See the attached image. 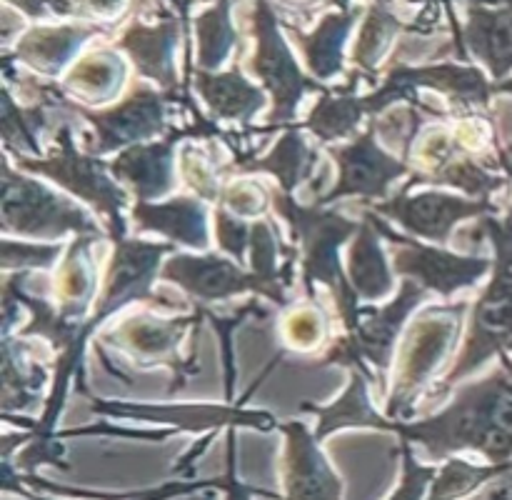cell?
I'll return each mask as SVG.
<instances>
[{
  "label": "cell",
  "mask_w": 512,
  "mask_h": 500,
  "mask_svg": "<svg viewBox=\"0 0 512 500\" xmlns=\"http://www.w3.org/2000/svg\"><path fill=\"white\" fill-rule=\"evenodd\" d=\"M380 430H393L408 443L425 445L435 460L475 450L490 465L512 468V363L480 383L463 385L458 398L440 413L415 423L385 418Z\"/></svg>",
  "instance_id": "obj_1"
},
{
  "label": "cell",
  "mask_w": 512,
  "mask_h": 500,
  "mask_svg": "<svg viewBox=\"0 0 512 500\" xmlns=\"http://www.w3.org/2000/svg\"><path fill=\"white\" fill-rule=\"evenodd\" d=\"M273 208L280 218L288 220L300 245L305 293L315 298V283L328 285L335 295L345 333H353L363 308L358 305V295L350 288L348 273L340 265V245L358 233L360 223H353L338 210H328L323 205H300L293 195L283 193L280 188L273 190Z\"/></svg>",
  "instance_id": "obj_2"
},
{
  "label": "cell",
  "mask_w": 512,
  "mask_h": 500,
  "mask_svg": "<svg viewBox=\"0 0 512 500\" xmlns=\"http://www.w3.org/2000/svg\"><path fill=\"white\" fill-rule=\"evenodd\" d=\"M478 228L485 230L493 240L495 258H498L495 260V275L475 303L473 323H470V335L465 340L463 355L435 393L450 390L458 380L468 378L473 370L488 363L493 355H503L505 350H512V218H485Z\"/></svg>",
  "instance_id": "obj_3"
},
{
  "label": "cell",
  "mask_w": 512,
  "mask_h": 500,
  "mask_svg": "<svg viewBox=\"0 0 512 500\" xmlns=\"http://www.w3.org/2000/svg\"><path fill=\"white\" fill-rule=\"evenodd\" d=\"M175 243H145V240H118L115 243L113 260H110L108 278H105L103 290H100L98 303L93 305V315L85 320V325L80 328L78 343L70 350L60 353L58 360V385H70L73 375L78 373L80 363H83V348L88 343L90 335L95 333L100 323H103L108 315H113L115 310L125 308L128 303L135 300H148V303H160L168 305V300L158 298L153 293V280L160 278V260L163 255L173 253Z\"/></svg>",
  "instance_id": "obj_4"
},
{
  "label": "cell",
  "mask_w": 512,
  "mask_h": 500,
  "mask_svg": "<svg viewBox=\"0 0 512 500\" xmlns=\"http://www.w3.org/2000/svg\"><path fill=\"white\" fill-rule=\"evenodd\" d=\"M465 310H468L465 303L430 305L413 320L400 345L395 388L385 405V418L405 420L415 413L420 390L458 343Z\"/></svg>",
  "instance_id": "obj_5"
},
{
  "label": "cell",
  "mask_w": 512,
  "mask_h": 500,
  "mask_svg": "<svg viewBox=\"0 0 512 500\" xmlns=\"http://www.w3.org/2000/svg\"><path fill=\"white\" fill-rule=\"evenodd\" d=\"M20 173L43 175L53 183L63 185L65 190L78 195L88 205L108 218L110 238L113 243L125 238L123 208L128 203L125 190L110 178V165L98 160L90 153H78L73 143V128L70 123H60L58 150L50 158H25L18 155Z\"/></svg>",
  "instance_id": "obj_6"
},
{
  "label": "cell",
  "mask_w": 512,
  "mask_h": 500,
  "mask_svg": "<svg viewBox=\"0 0 512 500\" xmlns=\"http://www.w3.org/2000/svg\"><path fill=\"white\" fill-rule=\"evenodd\" d=\"M5 235L60 240L65 235H100L98 223L80 205L50 190L30 175L3 165Z\"/></svg>",
  "instance_id": "obj_7"
},
{
  "label": "cell",
  "mask_w": 512,
  "mask_h": 500,
  "mask_svg": "<svg viewBox=\"0 0 512 500\" xmlns=\"http://www.w3.org/2000/svg\"><path fill=\"white\" fill-rule=\"evenodd\" d=\"M425 293H428V290H425L423 285L405 278L400 295L393 303L385 305L383 310L363 308L353 333H345L343 338L328 350V355L323 358V365H353V368H360V373L368 380L373 378H370L365 363H370L373 368H378L380 373H385V370L390 368V360H393L400 330H403L408 315L423 303Z\"/></svg>",
  "instance_id": "obj_8"
},
{
  "label": "cell",
  "mask_w": 512,
  "mask_h": 500,
  "mask_svg": "<svg viewBox=\"0 0 512 500\" xmlns=\"http://www.w3.org/2000/svg\"><path fill=\"white\" fill-rule=\"evenodd\" d=\"M365 218L375 225L383 238L393 243V268L398 275L415 280L423 285L425 290H435L443 298L458 293L460 288H470L478 283L485 273L490 270L488 258H478V255H460L453 250L433 248V245H423L418 240H410L405 235H398L390 230L380 215L373 210H365Z\"/></svg>",
  "instance_id": "obj_9"
},
{
  "label": "cell",
  "mask_w": 512,
  "mask_h": 500,
  "mask_svg": "<svg viewBox=\"0 0 512 500\" xmlns=\"http://www.w3.org/2000/svg\"><path fill=\"white\" fill-rule=\"evenodd\" d=\"M160 280L180 285L198 303H218L238 293H260L273 303L285 305V288L288 285L273 283L255 270L240 268L235 260L223 255H185L178 253L160 268Z\"/></svg>",
  "instance_id": "obj_10"
},
{
  "label": "cell",
  "mask_w": 512,
  "mask_h": 500,
  "mask_svg": "<svg viewBox=\"0 0 512 500\" xmlns=\"http://www.w3.org/2000/svg\"><path fill=\"white\" fill-rule=\"evenodd\" d=\"M168 100H180V95L158 93V90L143 85L113 108L88 110L80 108V103H68V108L75 110L80 118H85L95 128V140H90L88 153L98 158V155L113 153L118 148L125 150L130 145H138L153 135L163 133L168 128V123H165V103Z\"/></svg>",
  "instance_id": "obj_11"
},
{
  "label": "cell",
  "mask_w": 512,
  "mask_h": 500,
  "mask_svg": "<svg viewBox=\"0 0 512 500\" xmlns=\"http://www.w3.org/2000/svg\"><path fill=\"white\" fill-rule=\"evenodd\" d=\"M255 35H258V50H255L253 70L265 88L273 93V115L268 118L270 128L290 125L298 113L300 100L308 90H318L315 80L300 73L298 63L290 55L283 35L278 30V20L265 0H258V20H255Z\"/></svg>",
  "instance_id": "obj_12"
},
{
  "label": "cell",
  "mask_w": 512,
  "mask_h": 500,
  "mask_svg": "<svg viewBox=\"0 0 512 500\" xmlns=\"http://www.w3.org/2000/svg\"><path fill=\"white\" fill-rule=\"evenodd\" d=\"M328 153L338 163L340 175L333 190L315 200V205H323V208L348 195L375 200L385 198L390 185L410 173L408 160L395 158L378 143L375 123H370L350 145H328Z\"/></svg>",
  "instance_id": "obj_13"
},
{
  "label": "cell",
  "mask_w": 512,
  "mask_h": 500,
  "mask_svg": "<svg viewBox=\"0 0 512 500\" xmlns=\"http://www.w3.org/2000/svg\"><path fill=\"white\" fill-rule=\"evenodd\" d=\"M408 190L410 188L405 185L393 198L378 200L373 205V213L380 215V218L395 220L408 233L433 240L440 248L450 243L455 225L460 220L475 218V215L493 210L488 200H468L460 198V195L440 193V190H425V193L410 195Z\"/></svg>",
  "instance_id": "obj_14"
},
{
  "label": "cell",
  "mask_w": 512,
  "mask_h": 500,
  "mask_svg": "<svg viewBox=\"0 0 512 500\" xmlns=\"http://www.w3.org/2000/svg\"><path fill=\"white\" fill-rule=\"evenodd\" d=\"M203 323V313L185 315V318H155L150 313L133 315V318L123 320L118 328L103 335L105 343L115 345L123 353L133 355L140 365L150 368V365L165 363L175 370L173 390L183 385L185 373H193L195 360L180 358L178 348L183 343L185 333L190 328H198Z\"/></svg>",
  "instance_id": "obj_15"
},
{
  "label": "cell",
  "mask_w": 512,
  "mask_h": 500,
  "mask_svg": "<svg viewBox=\"0 0 512 500\" xmlns=\"http://www.w3.org/2000/svg\"><path fill=\"white\" fill-rule=\"evenodd\" d=\"M188 135H195V138L220 135V128L200 120L195 128L170 130L168 138L160 140V143L130 145L115 155V160L110 163V173L118 183L128 185L135 198L143 200V203L163 198L175 185V145Z\"/></svg>",
  "instance_id": "obj_16"
},
{
  "label": "cell",
  "mask_w": 512,
  "mask_h": 500,
  "mask_svg": "<svg viewBox=\"0 0 512 500\" xmlns=\"http://www.w3.org/2000/svg\"><path fill=\"white\" fill-rule=\"evenodd\" d=\"M283 430L285 443L283 458V485L285 500H340L343 498V480L335 475L325 455L320 453L315 433H310L303 423L275 425Z\"/></svg>",
  "instance_id": "obj_17"
},
{
  "label": "cell",
  "mask_w": 512,
  "mask_h": 500,
  "mask_svg": "<svg viewBox=\"0 0 512 500\" xmlns=\"http://www.w3.org/2000/svg\"><path fill=\"white\" fill-rule=\"evenodd\" d=\"M100 235H75L55 278L58 313L75 325H85L90 303L98 293V268L93 258V243Z\"/></svg>",
  "instance_id": "obj_18"
},
{
  "label": "cell",
  "mask_w": 512,
  "mask_h": 500,
  "mask_svg": "<svg viewBox=\"0 0 512 500\" xmlns=\"http://www.w3.org/2000/svg\"><path fill=\"white\" fill-rule=\"evenodd\" d=\"M133 220L138 230H155L170 243L188 248H210L208 213L200 200L173 198L168 203H138L133 205Z\"/></svg>",
  "instance_id": "obj_19"
},
{
  "label": "cell",
  "mask_w": 512,
  "mask_h": 500,
  "mask_svg": "<svg viewBox=\"0 0 512 500\" xmlns=\"http://www.w3.org/2000/svg\"><path fill=\"white\" fill-rule=\"evenodd\" d=\"M463 40L500 83L512 70V3L495 10L485 5H470V20L463 30Z\"/></svg>",
  "instance_id": "obj_20"
},
{
  "label": "cell",
  "mask_w": 512,
  "mask_h": 500,
  "mask_svg": "<svg viewBox=\"0 0 512 500\" xmlns=\"http://www.w3.org/2000/svg\"><path fill=\"white\" fill-rule=\"evenodd\" d=\"M175 43H178V25L173 20L155 25V28L135 23L118 40V48L128 50L130 58L138 65L140 75L155 80L165 90L175 93L178 90V78H175L173 63Z\"/></svg>",
  "instance_id": "obj_21"
},
{
  "label": "cell",
  "mask_w": 512,
  "mask_h": 500,
  "mask_svg": "<svg viewBox=\"0 0 512 500\" xmlns=\"http://www.w3.org/2000/svg\"><path fill=\"white\" fill-rule=\"evenodd\" d=\"M235 165H238L240 173H270L278 180V188L283 193L293 195L300 183L315 175L320 165V153L305 143L298 130L290 128L273 145L268 155H263V158H240Z\"/></svg>",
  "instance_id": "obj_22"
},
{
  "label": "cell",
  "mask_w": 512,
  "mask_h": 500,
  "mask_svg": "<svg viewBox=\"0 0 512 500\" xmlns=\"http://www.w3.org/2000/svg\"><path fill=\"white\" fill-rule=\"evenodd\" d=\"M195 90H198L200 98L205 100V105H208L215 118L238 125H250V120L255 118V113L265 103L263 90L250 85L240 75L238 68L220 75L198 70L195 73Z\"/></svg>",
  "instance_id": "obj_23"
},
{
  "label": "cell",
  "mask_w": 512,
  "mask_h": 500,
  "mask_svg": "<svg viewBox=\"0 0 512 500\" xmlns=\"http://www.w3.org/2000/svg\"><path fill=\"white\" fill-rule=\"evenodd\" d=\"M375 225L368 218L360 223L353 245L348 253V280L358 300L373 303L383 300L393 290V270H390L385 250L380 248V238Z\"/></svg>",
  "instance_id": "obj_24"
},
{
  "label": "cell",
  "mask_w": 512,
  "mask_h": 500,
  "mask_svg": "<svg viewBox=\"0 0 512 500\" xmlns=\"http://www.w3.org/2000/svg\"><path fill=\"white\" fill-rule=\"evenodd\" d=\"M98 28L90 25H63V28H35L18 40L15 58L45 75H58L70 58L83 48Z\"/></svg>",
  "instance_id": "obj_25"
},
{
  "label": "cell",
  "mask_w": 512,
  "mask_h": 500,
  "mask_svg": "<svg viewBox=\"0 0 512 500\" xmlns=\"http://www.w3.org/2000/svg\"><path fill=\"white\" fill-rule=\"evenodd\" d=\"M303 410L318 415V428H315V440H325L330 433L343 428H383L385 415L370 405L368 398V378L363 373H353L348 390L335 400L333 405L315 408L313 403H305Z\"/></svg>",
  "instance_id": "obj_26"
},
{
  "label": "cell",
  "mask_w": 512,
  "mask_h": 500,
  "mask_svg": "<svg viewBox=\"0 0 512 500\" xmlns=\"http://www.w3.org/2000/svg\"><path fill=\"white\" fill-rule=\"evenodd\" d=\"M125 83V63L113 50H100L78 60L65 78L68 90L90 105H103L120 93Z\"/></svg>",
  "instance_id": "obj_27"
},
{
  "label": "cell",
  "mask_w": 512,
  "mask_h": 500,
  "mask_svg": "<svg viewBox=\"0 0 512 500\" xmlns=\"http://www.w3.org/2000/svg\"><path fill=\"white\" fill-rule=\"evenodd\" d=\"M353 20L355 13H345L343 10L338 15H328L320 23V28L313 35H308V38L300 35L308 68L318 78H333V75H338L343 70V43Z\"/></svg>",
  "instance_id": "obj_28"
},
{
  "label": "cell",
  "mask_w": 512,
  "mask_h": 500,
  "mask_svg": "<svg viewBox=\"0 0 512 500\" xmlns=\"http://www.w3.org/2000/svg\"><path fill=\"white\" fill-rule=\"evenodd\" d=\"M38 385H43V370L25 363L23 343H13L5 335L3 340V410L5 415L13 408H30L38 398Z\"/></svg>",
  "instance_id": "obj_29"
},
{
  "label": "cell",
  "mask_w": 512,
  "mask_h": 500,
  "mask_svg": "<svg viewBox=\"0 0 512 500\" xmlns=\"http://www.w3.org/2000/svg\"><path fill=\"white\" fill-rule=\"evenodd\" d=\"M363 118L365 113L360 98H355V95H325L310 110L305 128L318 135L323 143H333V140L348 138Z\"/></svg>",
  "instance_id": "obj_30"
},
{
  "label": "cell",
  "mask_w": 512,
  "mask_h": 500,
  "mask_svg": "<svg viewBox=\"0 0 512 500\" xmlns=\"http://www.w3.org/2000/svg\"><path fill=\"white\" fill-rule=\"evenodd\" d=\"M508 465H470L465 460L450 458L435 475L433 488H430L428 500H458L473 493L483 483H488L495 475L508 473Z\"/></svg>",
  "instance_id": "obj_31"
},
{
  "label": "cell",
  "mask_w": 512,
  "mask_h": 500,
  "mask_svg": "<svg viewBox=\"0 0 512 500\" xmlns=\"http://www.w3.org/2000/svg\"><path fill=\"white\" fill-rule=\"evenodd\" d=\"M230 0H220L215 8L198 18V63L200 70H215L235 45V30L228 18Z\"/></svg>",
  "instance_id": "obj_32"
},
{
  "label": "cell",
  "mask_w": 512,
  "mask_h": 500,
  "mask_svg": "<svg viewBox=\"0 0 512 500\" xmlns=\"http://www.w3.org/2000/svg\"><path fill=\"white\" fill-rule=\"evenodd\" d=\"M400 30H403V23L385 5H375L368 13L363 30H360L358 45H355V65H358V70L373 73L388 43Z\"/></svg>",
  "instance_id": "obj_33"
},
{
  "label": "cell",
  "mask_w": 512,
  "mask_h": 500,
  "mask_svg": "<svg viewBox=\"0 0 512 500\" xmlns=\"http://www.w3.org/2000/svg\"><path fill=\"white\" fill-rule=\"evenodd\" d=\"M325 335V315L315 303L298 305L283 318V340L290 348L310 350Z\"/></svg>",
  "instance_id": "obj_34"
},
{
  "label": "cell",
  "mask_w": 512,
  "mask_h": 500,
  "mask_svg": "<svg viewBox=\"0 0 512 500\" xmlns=\"http://www.w3.org/2000/svg\"><path fill=\"white\" fill-rule=\"evenodd\" d=\"M180 170H183V180L205 200H218L223 195L225 185H220L218 180V168L210 163V158H205V153L195 145H185L180 150Z\"/></svg>",
  "instance_id": "obj_35"
},
{
  "label": "cell",
  "mask_w": 512,
  "mask_h": 500,
  "mask_svg": "<svg viewBox=\"0 0 512 500\" xmlns=\"http://www.w3.org/2000/svg\"><path fill=\"white\" fill-rule=\"evenodd\" d=\"M270 203H273V195L258 180H235V183L225 185L223 195H220V205L243 220L260 218Z\"/></svg>",
  "instance_id": "obj_36"
},
{
  "label": "cell",
  "mask_w": 512,
  "mask_h": 500,
  "mask_svg": "<svg viewBox=\"0 0 512 500\" xmlns=\"http://www.w3.org/2000/svg\"><path fill=\"white\" fill-rule=\"evenodd\" d=\"M400 448H403V480H400L398 490L388 500H423L440 470L433 468V465H420L408 440H403Z\"/></svg>",
  "instance_id": "obj_37"
},
{
  "label": "cell",
  "mask_w": 512,
  "mask_h": 500,
  "mask_svg": "<svg viewBox=\"0 0 512 500\" xmlns=\"http://www.w3.org/2000/svg\"><path fill=\"white\" fill-rule=\"evenodd\" d=\"M250 235H253V225H248V220L238 218L223 205L215 210V238H218L220 250L233 255L238 263L250 248Z\"/></svg>",
  "instance_id": "obj_38"
},
{
  "label": "cell",
  "mask_w": 512,
  "mask_h": 500,
  "mask_svg": "<svg viewBox=\"0 0 512 500\" xmlns=\"http://www.w3.org/2000/svg\"><path fill=\"white\" fill-rule=\"evenodd\" d=\"M63 255V245H33V243H3V268H50Z\"/></svg>",
  "instance_id": "obj_39"
},
{
  "label": "cell",
  "mask_w": 512,
  "mask_h": 500,
  "mask_svg": "<svg viewBox=\"0 0 512 500\" xmlns=\"http://www.w3.org/2000/svg\"><path fill=\"white\" fill-rule=\"evenodd\" d=\"M223 490L225 500H250V495L255 493L253 488H248V485L238 478V470H235V428H230L228 433V470H225Z\"/></svg>",
  "instance_id": "obj_40"
},
{
  "label": "cell",
  "mask_w": 512,
  "mask_h": 500,
  "mask_svg": "<svg viewBox=\"0 0 512 500\" xmlns=\"http://www.w3.org/2000/svg\"><path fill=\"white\" fill-rule=\"evenodd\" d=\"M208 485H220L223 488V480H203V483H168V485H160V488L153 490H143V493H130L128 498L123 500H168L175 498V495H185V493H193V490H203Z\"/></svg>",
  "instance_id": "obj_41"
},
{
  "label": "cell",
  "mask_w": 512,
  "mask_h": 500,
  "mask_svg": "<svg viewBox=\"0 0 512 500\" xmlns=\"http://www.w3.org/2000/svg\"><path fill=\"white\" fill-rule=\"evenodd\" d=\"M493 500H508V490H498V493H493Z\"/></svg>",
  "instance_id": "obj_42"
}]
</instances>
